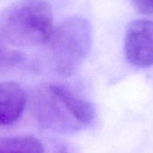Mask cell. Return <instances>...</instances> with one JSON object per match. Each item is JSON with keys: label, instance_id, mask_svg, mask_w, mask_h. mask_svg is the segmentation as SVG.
<instances>
[{"label": "cell", "instance_id": "cell-1", "mask_svg": "<svg viewBox=\"0 0 153 153\" xmlns=\"http://www.w3.org/2000/svg\"><path fill=\"white\" fill-rule=\"evenodd\" d=\"M53 16L45 0H19L0 12V42L35 46L49 42Z\"/></svg>", "mask_w": 153, "mask_h": 153}, {"label": "cell", "instance_id": "cell-2", "mask_svg": "<svg viewBox=\"0 0 153 153\" xmlns=\"http://www.w3.org/2000/svg\"><path fill=\"white\" fill-rule=\"evenodd\" d=\"M92 41V25L80 16L67 18L53 29L48 42L58 74L69 76L78 71L90 52Z\"/></svg>", "mask_w": 153, "mask_h": 153}, {"label": "cell", "instance_id": "cell-3", "mask_svg": "<svg viewBox=\"0 0 153 153\" xmlns=\"http://www.w3.org/2000/svg\"><path fill=\"white\" fill-rule=\"evenodd\" d=\"M126 59L133 66L147 68L153 65V21L134 20L126 29L124 40Z\"/></svg>", "mask_w": 153, "mask_h": 153}, {"label": "cell", "instance_id": "cell-4", "mask_svg": "<svg viewBox=\"0 0 153 153\" xmlns=\"http://www.w3.org/2000/svg\"><path fill=\"white\" fill-rule=\"evenodd\" d=\"M34 105L36 116L44 128L64 132H72L79 129L80 125L66 114L68 111L46 87L44 92H40L36 97Z\"/></svg>", "mask_w": 153, "mask_h": 153}, {"label": "cell", "instance_id": "cell-5", "mask_svg": "<svg viewBox=\"0 0 153 153\" xmlns=\"http://www.w3.org/2000/svg\"><path fill=\"white\" fill-rule=\"evenodd\" d=\"M46 88L62 104L70 116L79 125L88 126L95 118V108L88 100L74 94L64 85L51 83Z\"/></svg>", "mask_w": 153, "mask_h": 153}, {"label": "cell", "instance_id": "cell-6", "mask_svg": "<svg viewBox=\"0 0 153 153\" xmlns=\"http://www.w3.org/2000/svg\"><path fill=\"white\" fill-rule=\"evenodd\" d=\"M26 103V94L19 84L0 82V125L16 123L24 113Z\"/></svg>", "mask_w": 153, "mask_h": 153}, {"label": "cell", "instance_id": "cell-7", "mask_svg": "<svg viewBox=\"0 0 153 153\" xmlns=\"http://www.w3.org/2000/svg\"><path fill=\"white\" fill-rule=\"evenodd\" d=\"M0 153H43L42 142L33 135L0 138Z\"/></svg>", "mask_w": 153, "mask_h": 153}, {"label": "cell", "instance_id": "cell-8", "mask_svg": "<svg viewBox=\"0 0 153 153\" xmlns=\"http://www.w3.org/2000/svg\"><path fill=\"white\" fill-rule=\"evenodd\" d=\"M25 60V55L0 42V73L8 70Z\"/></svg>", "mask_w": 153, "mask_h": 153}, {"label": "cell", "instance_id": "cell-9", "mask_svg": "<svg viewBox=\"0 0 153 153\" xmlns=\"http://www.w3.org/2000/svg\"><path fill=\"white\" fill-rule=\"evenodd\" d=\"M131 2L140 13L153 15V0H131Z\"/></svg>", "mask_w": 153, "mask_h": 153}, {"label": "cell", "instance_id": "cell-10", "mask_svg": "<svg viewBox=\"0 0 153 153\" xmlns=\"http://www.w3.org/2000/svg\"><path fill=\"white\" fill-rule=\"evenodd\" d=\"M54 153H68V149H67V147L63 144H59L56 147L55 150H54Z\"/></svg>", "mask_w": 153, "mask_h": 153}]
</instances>
